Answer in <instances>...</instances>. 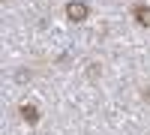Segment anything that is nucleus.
I'll list each match as a JSON object with an SVG mask.
<instances>
[{
    "label": "nucleus",
    "mask_w": 150,
    "mask_h": 135,
    "mask_svg": "<svg viewBox=\"0 0 150 135\" xmlns=\"http://www.w3.org/2000/svg\"><path fill=\"white\" fill-rule=\"evenodd\" d=\"M87 15H90L87 3H81V0H72V3H66V18H69V21H84Z\"/></svg>",
    "instance_id": "f257e3e1"
},
{
    "label": "nucleus",
    "mask_w": 150,
    "mask_h": 135,
    "mask_svg": "<svg viewBox=\"0 0 150 135\" xmlns=\"http://www.w3.org/2000/svg\"><path fill=\"white\" fill-rule=\"evenodd\" d=\"M21 117H24V123H36V120H39V108L24 102V105H21Z\"/></svg>",
    "instance_id": "f03ea898"
},
{
    "label": "nucleus",
    "mask_w": 150,
    "mask_h": 135,
    "mask_svg": "<svg viewBox=\"0 0 150 135\" xmlns=\"http://www.w3.org/2000/svg\"><path fill=\"white\" fill-rule=\"evenodd\" d=\"M132 15L138 24H144V27H150V6H135L132 9Z\"/></svg>",
    "instance_id": "7ed1b4c3"
}]
</instances>
